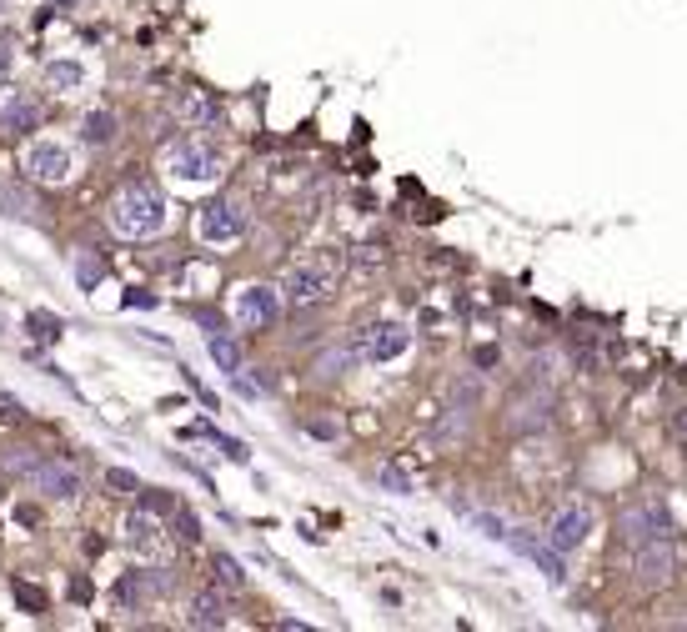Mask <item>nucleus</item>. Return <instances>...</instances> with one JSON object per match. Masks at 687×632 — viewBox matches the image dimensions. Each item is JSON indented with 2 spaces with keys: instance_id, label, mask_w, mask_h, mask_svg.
Here are the masks:
<instances>
[{
  "instance_id": "f704fd0d",
  "label": "nucleus",
  "mask_w": 687,
  "mask_h": 632,
  "mask_svg": "<svg viewBox=\"0 0 687 632\" xmlns=\"http://www.w3.org/2000/svg\"><path fill=\"white\" fill-rule=\"evenodd\" d=\"M472 362H477V367H497V347H477Z\"/></svg>"
},
{
  "instance_id": "bb28decb",
  "label": "nucleus",
  "mask_w": 687,
  "mask_h": 632,
  "mask_svg": "<svg viewBox=\"0 0 687 632\" xmlns=\"http://www.w3.org/2000/svg\"><path fill=\"white\" fill-rule=\"evenodd\" d=\"M11 592H16V602H21L26 612H46V592H41V587H31V582H16Z\"/></svg>"
},
{
  "instance_id": "a211bd4d",
  "label": "nucleus",
  "mask_w": 687,
  "mask_h": 632,
  "mask_svg": "<svg viewBox=\"0 0 687 632\" xmlns=\"http://www.w3.org/2000/svg\"><path fill=\"white\" fill-rule=\"evenodd\" d=\"M116 131H121V126H116L111 111H86V116H81V141H86V146H111Z\"/></svg>"
},
{
  "instance_id": "cd10ccee",
  "label": "nucleus",
  "mask_w": 687,
  "mask_h": 632,
  "mask_svg": "<svg viewBox=\"0 0 687 632\" xmlns=\"http://www.w3.org/2000/svg\"><path fill=\"white\" fill-rule=\"evenodd\" d=\"M106 487H111V492H141L136 472H126V467H111V472H106Z\"/></svg>"
},
{
  "instance_id": "dca6fc26",
  "label": "nucleus",
  "mask_w": 687,
  "mask_h": 632,
  "mask_svg": "<svg viewBox=\"0 0 687 632\" xmlns=\"http://www.w3.org/2000/svg\"><path fill=\"white\" fill-rule=\"evenodd\" d=\"M186 622H191V627H226V622H231L226 597H221V592H211V587H206V592H196V597H191V607H186Z\"/></svg>"
},
{
  "instance_id": "0eeeda50",
  "label": "nucleus",
  "mask_w": 687,
  "mask_h": 632,
  "mask_svg": "<svg viewBox=\"0 0 687 632\" xmlns=\"http://www.w3.org/2000/svg\"><path fill=\"white\" fill-rule=\"evenodd\" d=\"M617 532H622V542L627 547H637V542H657V537H672V517H667V507L662 502H637V507H627L622 512V522H617Z\"/></svg>"
},
{
  "instance_id": "4468645a",
  "label": "nucleus",
  "mask_w": 687,
  "mask_h": 632,
  "mask_svg": "<svg viewBox=\"0 0 687 632\" xmlns=\"http://www.w3.org/2000/svg\"><path fill=\"white\" fill-rule=\"evenodd\" d=\"M121 537H126V547H136V552H161V547H166V527L156 522V512H131L126 527H121Z\"/></svg>"
},
{
  "instance_id": "6ab92c4d",
  "label": "nucleus",
  "mask_w": 687,
  "mask_h": 632,
  "mask_svg": "<svg viewBox=\"0 0 687 632\" xmlns=\"http://www.w3.org/2000/svg\"><path fill=\"white\" fill-rule=\"evenodd\" d=\"M0 211H6V216H21V221H31V216H36V201H31V191H26V186L0 181Z\"/></svg>"
},
{
  "instance_id": "393cba45",
  "label": "nucleus",
  "mask_w": 687,
  "mask_h": 632,
  "mask_svg": "<svg viewBox=\"0 0 687 632\" xmlns=\"http://www.w3.org/2000/svg\"><path fill=\"white\" fill-rule=\"evenodd\" d=\"M382 266H387V246L372 241V246H357V251H352V271H382Z\"/></svg>"
},
{
  "instance_id": "6e6552de",
  "label": "nucleus",
  "mask_w": 687,
  "mask_h": 632,
  "mask_svg": "<svg viewBox=\"0 0 687 632\" xmlns=\"http://www.w3.org/2000/svg\"><path fill=\"white\" fill-rule=\"evenodd\" d=\"M587 532H592V507L587 502H567L547 522V547L552 552H577L587 542Z\"/></svg>"
},
{
  "instance_id": "4be33fe9",
  "label": "nucleus",
  "mask_w": 687,
  "mask_h": 632,
  "mask_svg": "<svg viewBox=\"0 0 687 632\" xmlns=\"http://www.w3.org/2000/svg\"><path fill=\"white\" fill-rule=\"evenodd\" d=\"M352 362H357V347L347 342V347H336V352H321V357H316V372H321V377H341Z\"/></svg>"
},
{
  "instance_id": "9d476101",
  "label": "nucleus",
  "mask_w": 687,
  "mask_h": 632,
  "mask_svg": "<svg viewBox=\"0 0 687 632\" xmlns=\"http://www.w3.org/2000/svg\"><path fill=\"white\" fill-rule=\"evenodd\" d=\"M632 577L642 587H667V577H672V537L637 542L632 547Z\"/></svg>"
},
{
  "instance_id": "7c9ffc66",
  "label": "nucleus",
  "mask_w": 687,
  "mask_h": 632,
  "mask_svg": "<svg viewBox=\"0 0 687 632\" xmlns=\"http://www.w3.org/2000/svg\"><path fill=\"white\" fill-rule=\"evenodd\" d=\"M141 507H146V512H176V502H171L166 492H141Z\"/></svg>"
},
{
  "instance_id": "b1692460",
  "label": "nucleus",
  "mask_w": 687,
  "mask_h": 632,
  "mask_svg": "<svg viewBox=\"0 0 687 632\" xmlns=\"http://www.w3.org/2000/svg\"><path fill=\"white\" fill-rule=\"evenodd\" d=\"M26 327H31V337L56 342V337H61V316H51V311H31V316H26Z\"/></svg>"
},
{
  "instance_id": "20e7f679",
  "label": "nucleus",
  "mask_w": 687,
  "mask_h": 632,
  "mask_svg": "<svg viewBox=\"0 0 687 632\" xmlns=\"http://www.w3.org/2000/svg\"><path fill=\"white\" fill-rule=\"evenodd\" d=\"M196 231H201L206 246H236V241L246 236V206H241L236 196H216V201L201 206Z\"/></svg>"
},
{
  "instance_id": "412c9836",
  "label": "nucleus",
  "mask_w": 687,
  "mask_h": 632,
  "mask_svg": "<svg viewBox=\"0 0 687 632\" xmlns=\"http://www.w3.org/2000/svg\"><path fill=\"white\" fill-rule=\"evenodd\" d=\"M211 357H216V367L231 377V372H241V347L226 337V332H211Z\"/></svg>"
},
{
  "instance_id": "58836bf2",
  "label": "nucleus",
  "mask_w": 687,
  "mask_h": 632,
  "mask_svg": "<svg viewBox=\"0 0 687 632\" xmlns=\"http://www.w3.org/2000/svg\"><path fill=\"white\" fill-rule=\"evenodd\" d=\"M0 497H6V487H0Z\"/></svg>"
},
{
  "instance_id": "c756f323",
  "label": "nucleus",
  "mask_w": 687,
  "mask_h": 632,
  "mask_svg": "<svg viewBox=\"0 0 687 632\" xmlns=\"http://www.w3.org/2000/svg\"><path fill=\"white\" fill-rule=\"evenodd\" d=\"M382 487H392V492H412V477H407L402 467H382Z\"/></svg>"
},
{
  "instance_id": "a878e982",
  "label": "nucleus",
  "mask_w": 687,
  "mask_h": 632,
  "mask_svg": "<svg viewBox=\"0 0 687 632\" xmlns=\"http://www.w3.org/2000/svg\"><path fill=\"white\" fill-rule=\"evenodd\" d=\"M211 567H216V582H221V587H246V572H241V562H236V557H226V552H221Z\"/></svg>"
},
{
  "instance_id": "f03ea898",
  "label": "nucleus",
  "mask_w": 687,
  "mask_h": 632,
  "mask_svg": "<svg viewBox=\"0 0 687 632\" xmlns=\"http://www.w3.org/2000/svg\"><path fill=\"white\" fill-rule=\"evenodd\" d=\"M336 281H341V256H331V251H311V256H301L286 276H281V301L286 306H316V301H326L331 291H336Z\"/></svg>"
},
{
  "instance_id": "473e14b6",
  "label": "nucleus",
  "mask_w": 687,
  "mask_h": 632,
  "mask_svg": "<svg viewBox=\"0 0 687 632\" xmlns=\"http://www.w3.org/2000/svg\"><path fill=\"white\" fill-rule=\"evenodd\" d=\"M11 66H16V41L0 36V76H11Z\"/></svg>"
},
{
  "instance_id": "5701e85b",
  "label": "nucleus",
  "mask_w": 687,
  "mask_h": 632,
  "mask_svg": "<svg viewBox=\"0 0 687 632\" xmlns=\"http://www.w3.org/2000/svg\"><path fill=\"white\" fill-rule=\"evenodd\" d=\"M0 467H6L11 477H31V472L41 467V457H36L31 447H11V452H0Z\"/></svg>"
},
{
  "instance_id": "7ed1b4c3",
  "label": "nucleus",
  "mask_w": 687,
  "mask_h": 632,
  "mask_svg": "<svg viewBox=\"0 0 687 632\" xmlns=\"http://www.w3.org/2000/svg\"><path fill=\"white\" fill-rule=\"evenodd\" d=\"M161 166H166V176L181 181V186H216L221 171H226V156H221L211 141L186 136V141L166 146V161H161Z\"/></svg>"
},
{
  "instance_id": "f257e3e1",
  "label": "nucleus",
  "mask_w": 687,
  "mask_h": 632,
  "mask_svg": "<svg viewBox=\"0 0 687 632\" xmlns=\"http://www.w3.org/2000/svg\"><path fill=\"white\" fill-rule=\"evenodd\" d=\"M166 221H171V206H166V196L151 181L121 186L116 201H111V211H106V226L116 236H126V241H146V236L166 231Z\"/></svg>"
},
{
  "instance_id": "e433bc0d",
  "label": "nucleus",
  "mask_w": 687,
  "mask_h": 632,
  "mask_svg": "<svg viewBox=\"0 0 687 632\" xmlns=\"http://www.w3.org/2000/svg\"><path fill=\"white\" fill-rule=\"evenodd\" d=\"M51 6H61V11H71V6H81V0H51Z\"/></svg>"
},
{
  "instance_id": "c85d7f7f",
  "label": "nucleus",
  "mask_w": 687,
  "mask_h": 632,
  "mask_svg": "<svg viewBox=\"0 0 687 632\" xmlns=\"http://www.w3.org/2000/svg\"><path fill=\"white\" fill-rule=\"evenodd\" d=\"M472 522L487 532V537H497V542H507V522L502 517H492V512H472Z\"/></svg>"
},
{
  "instance_id": "39448f33",
  "label": "nucleus",
  "mask_w": 687,
  "mask_h": 632,
  "mask_svg": "<svg viewBox=\"0 0 687 632\" xmlns=\"http://www.w3.org/2000/svg\"><path fill=\"white\" fill-rule=\"evenodd\" d=\"M352 347H357L362 362L387 367V362H402V357L412 352V327H407V322H377V327H367L362 337H352Z\"/></svg>"
},
{
  "instance_id": "f3484780",
  "label": "nucleus",
  "mask_w": 687,
  "mask_h": 632,
  "mask_svg": "<svg viewBox=\"0 0 687 632\" xmlns=\"http://www.w3.org/2000/svg\"><path fill=\"white\" fill-rule=\"evenodd\" d=\"M46 86H51L56 96H71V91L86 86V66H81V61H51V66H46Z\"/></svg>"
},
{
  "instance_id": "423d86ee",
  "label": "nucleus",
  "mask_w": 687,
  "mask_h": 632,
  "mask_svg": "<svg viewBox=\"0 0 687 632\" xmlns=\"http://www.w3.org/2000/svg\"><path fill=\"white\" fill-rule=\"evenodd\" d=\"M21 166H26V176L41 181V186H66V181L76 176V156H71L66 141H31Z\"/></svg>"
},
{
  "instance_id": "2f4dec72",
  "label": "nucleus",
  "mask_w": 687,
  "mask_h": 632,
  "mask_svg": "<svg viewBox=\"0 0 687 632\" xmlns=\"http://www.w3.org/2000/svg\"><path fill=\"white\" fill-rule=\"evenodd\" d=\"M176 532H181L186 542H196V537H201V522H196L191 512H176Z\"/></svg>"
},
{
  "instance_id": "2eb2a0df",
  "label": "nucleus",
  "mask_w": 687,
  "mask_h": 632,
  "mask_svg": "<svg viewBox=\"0 0 687 632\" xmlns=\"http://www.w3.org/2000/svg\"><path fill=\"white\" fill-rule=\"evenodd\" d=\"M512 432H547L552 427V397L547 392H537V397H522V402H512Z\"/></svg>"
},
{
  "instance_id": "f8f14e48",
  "label": "nucleus",
  "mask_w": 687,
  "mask_h": 632,
  "mask_svg": "<svg viewBox=\"0 0 687 632\" xmlns=\"http://www.w3.org/2000/svg\"><path fill=\"white\" fill-rule=\"evenodd\" d=\"M171 111L191 126V131H216L221 121H226V111H221V101H211L206 91H176V101H171Z\"/></svg>"
},
{
  "instance_id": "c9c22d12",
  "label": "nucleus",
  "mask_w": 687,
  "mask_h": 632,
  "mask_svg": "<svg viewBox=\"0 0 687 632\" xmlns=\"http://www.w3.org/2000/svg\"><path fill=\"white\" fill-rule=\"evenodd\" d=\"M306 432H311V437H326V442L336 437V427H331V422H306Z\"/></svg>"
},
{
  "instance_id": "aec40b11",
  "label": "nucleus",
  "mask_w": 687,
  "mask_h": 632,
  "mask_svg": "<svg viewBox=\"0 0 687 632\" xmlns=\"http://www.w3.org/2000/svg\"><path fill=\"white\" fill-rule=\"evenodd\" d=\"M477 402H482V382H477V377H457V382L447 387V407H457V412H477Z\"/></svg>"
},
{
  "instance_id": "72a5a7b5",
  "label": "nucleus",
  "mask_w": 687,
  "mask_h": 632,
  "mask_svg": "<svg viewBox=\"0 0 687 632\" xmlns=\"http://www.w3.org/2000/svg\"><path fill=\"white\" fill-rule=\"evenodd\" d=\"M76 271H81V286H96V281H101V261H91V256H81Z\"/></svg>"
},
{
  "instance_id": "9b49d317",
  "label": "nucleus",
  "mask_w": 687,
  "mask_h": 632,
  "mask_svg": "<svg viewBox=\"0 0 687 632\" xmlns=\"http://www.w3.org/2000/svg\"><path fill=\"white\" fill-rule=\"evenodd\" d=\"M41 126V101L31 91H6L0 96V131L6 136H31Z\"/></svg>"
},
{
  "instance_id": "1a4fd4ad",
  "label": "nucleus",
  "mask_w": 687,
  "mask_h": 632,
  "mask_svg": "<svg viewBox=\"0 0 687 632\" xmlns=\"http://www.w3.org/2000/svg\"><path fill=\"white\" fill-rule=\"evenodd\" d=\"M281 291L276 286H246L241 296H236V327H246V332H261V327H276V316H281Z\"/></svg>"
},
{
  "instance_id": "4c0bfd02",
  "label": "nucleus",
  "mask_w": 687,
  "mask_h": 632,
  "mask_svg": "<svg viewBox=\"0 0 687 632\" xmlns=\"http://www.w3.org/2000/svg\"><path fill=\"white\" fill-rule=\"evenodd\" d=\"M0 11H6V0H0Z\"/></svg>"
},
{
  "instance_id": "ddd939ff",
  "label": "nucleus",
  "mask_w": 687,
  "mask_h": 632,
  "mask_svg": "<svg viewBox=\"0 0 687 632\" xmlns=\"http://www.w3.org/2000/svg\"><path fill=\"white\" fill-rule=\"evenodd\" d=\"M31 482H36V492H46V497H56V502H76V497L86 492L81 472L66 467V462H41V467L31 472Z\"/></svg>"
}]
</instances>
